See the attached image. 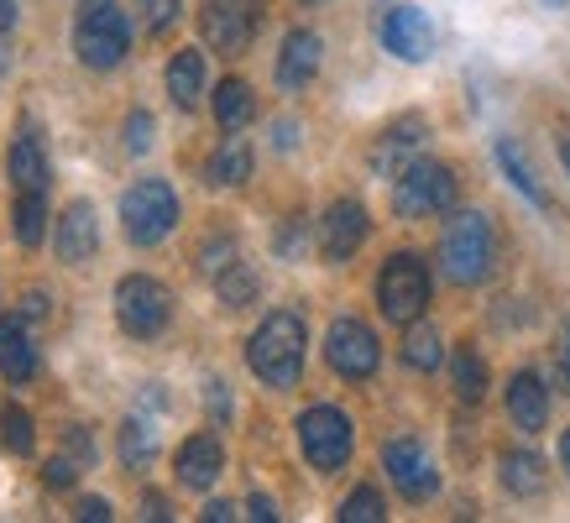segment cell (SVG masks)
<instances>
[{
    "mask_svg": "<svg viewBox=\"0 0 570 523\" xmlns=\"http://www.w3.org/2000/svg\"><path fill=\"white\" fill-rule=\"evenodd\" d=\"M304 346H309V330L294 309H273L257 325V335L246 341V366L257 372L267 387H294L298 372H304Z\"/></svg>",
    "mask_w": 570,
    "mask_h": 523,
    "instance_id": "cell-1",
    "label": "cell"
},
{
    "mask_svg": "<svg viewBox=\"0 0 570 523\" xmlns=\"http://www.w3.org/2000/svg\"><path fill=\"white\" fill-rule=\"evenodd\" d=\"M131 48V21L116 0H79L73 17V52L85 69H116Z\"/></svg>",
    "mask_w": 570,
    "mask_h": 523,
    "instance_id": "cell-2",
    "label": "cell"
},
{
    "mask_svg": "<svg viewBox=\"0 0 570 523\" xmlns=\"http://www.w3.org/2000/svg\"><path fill=\"white\" fill-rule=\"evenodd\" d=\"M492 251H498V241H492V226H487L482 209H455V215H450V226H445V236H440L445 278L461 283V288L482 283L487 273H492Z\"/></svg>",
    "mask_w": 570,
    "mask_h": 523,
    "instance_id": "cell-3",
    "label": "cell"
},
{
    "mask_svg": "<svg viewBox=\"0 0 570 523\" xmlns=\"http://www.w3.org/2000/svg\"><path fill=\"white\" fill-rule=\"evenodd\" d=\"M178 226V194L163 178H141L121 194V230L131 246H157Z\"/></svg>",
    "mask_w": 570,
    "mask_h": 523,
    "instance_id": "cell-4",
    "label": "cell"
},
{
    "mask_svg": "<svg viewBox=\"0 0 570 523\" xmlns=\"http://www.w3.org/2000/svg\"><path fill=\"white\" fill-rule=\"evenodd\" d=\"M455 205V174L434 157H414L393 184V209L403 220H430V215H445Z\"/></svg>",
    "mask_w": 570,
    "mask_h": 523,
    "instance_id": "cell-5",
    "label": "cell"
},
{
    "mask_svg": "<svg viewBox=\"0 0 570 523\" xmlns=\"http://www.w3.org/2000/svg\"><path fill=\"white\" fill-rule=\"evenodd\" d=\"M116 319H121V330L131 341H157L168 330V319H174V298L157 278L131 273V278L116 283Z\"/></svg>",
    "mask_w": 570,
    "mask_h": 523,
    "instance_id": "cell-6",
    "label": "cell"
},
{
    "mask_svg": "<svg viewBox=\"0 0 570 523\" xmlns=\"http://www.w3.org/2000/svg\"><path fill=\"white\" fill-rule=\"evenodd\" d=\"M377 304L393 325H414L424 314V304H430V267H424V257H414V251L387 257V267L377 278Z\"/></svg>",
    "mask_w": 570,
    "mask_h": 523,
    "instance_id": "cell-7",
    "label": "cell"
},
{
    "mask_svg": "<svg viewBox=\"0 0 570 523\" xmlns=\"http://www.w3.org/2000/svg\"><path fill=\"white\" fill-rule=\"evenodd\" d=\"M298 445H304V461L314 471H341L351 461V445H356V430L341 408L330 403H314L298 414Z\"/></svg>",
    "mask_w": 570,
    "mask_h": 523,
    "instance_id": "cell-8",
    "label": "cell"
},
{
    "mask_svg": "<svg viewBox=\"0 0 570 523\" xmlns=\"http://www.w3.org/2000/svg\"><path fill=\"white\" fill-rule=\"evenodd\" d=\"M325 356H330V366H335L346 383H366V377L377 372V362H382V346H377V335L366 330L362 319L341 314V319L330 325V335H325Z\"/></svg>",
    "mask_w": 570,
    "mask_h": 523,
    "instance_id": "cell-9",
    "label": "cell"
},
{
    "mask_svg": "<svg viewBox=\"0 0 570 523\" xmlns=\"http://www.w3.org/2000/svg\"><path fill=\"white\" fill-rule=\"evenodd\" d=\"M257 0H205L199 11V27H205L209 48L236 58V52L252 48V32H257Z\"/></svg>",
    "mask_w": 570,
    "mask_h": 523,
    "instance_id": "cell-10",
    "label": "cell"
},
{
    "mask_svg": "<svg viewBox=\"0 0 570 523\" xmlns=\"http://www.w3.org/2000/svg\"><path fill=\"white\" fill-rule=\"evenodd\" d=\"M382 466L393 476V487L409 497V503H430L434 492H440V471H434L430 451L419 445V440H387V451H382Z\"/></svg>",
    "mask_w": 570,
    "mask_h": 523,
    "instance_id": "cell-11",
    "label": "cell"
},
{
    "mask_svg": "<svg viewBox=\"0 0 570 523\" xmlns=\"http://www.w3.org/2000/svg\"><path fill=\"white\" fill-rule=\"evenodd\" d=\"M382 48L397 52L403 63H424V58L434 52L430 17H424L419 6H393V11L382 17Z\"/></svg>",
    "mask_w": 570,
    "mask_h": 523,
    "instance_id": "cell-12",
    "label": "cell"
},
{
    "mask_svg": "<svg viewBox=\"0 0 570 523\" xmlns=\"http://www.w3.org/2000/svg\"><path fill=\"white\" fill-rule=\"evenodd\" d=\"M366 241V209L356 199H335L320 220V251L325 262H351Z\"/></svg>",
    "mask_w": 570,
    "mask_h": 523,
    "instance_id": "cell-13",
    "label": "cell"
},
{
    "mask_svg": "<svg viewBox=\"0 0 570 523\" xmlns=\"http://www.w3.org/2000/svg\"><path fill=\"white\" fill-rule=\"evenodd\" d=\"M320 52L325 42L309 32V27H298V32L283 37V52H277V85L283 89H304L320 73Z\"/></svg>",
    "mask_w": 570,
    "mask_h": 523,
    "instance_id": "cell-14",
    "label": "cell"
},
{
    "mask_svg": "<svg viewBox=\"0 0 570 523\" xmlns=\"http://www.w3.org/2000/svg\"><path fill=\"white\" fill-rule=\"evenodd\" d=\"M95 246H100V220H95V205L73 199V205L63 209V220H58V257L79 267V262L95 257Z\"/></svg>",
    "mask_w": 570,
    "mask_h": 523,
    "instance_id": "cell-15",
    "label": "cell"
},
{
    "mask_svg": "<svg viewBox=\"0 0 570 523\" xmlns=\"http://www.w3.org/2000/svg\"><path fill=\"white\" fill-rule=\"evenodd\" d=\"M220 471H225V445H220V440H215V435L184 440V451H178V482H184V487L209 492Z\"/></svg>",
    "mask_w": 570,
    "mask_h": 523,
    "instance_id": "cell-16",
    "label": "cell"
},
{
    "mask_svg": "<svg viewBox=\"0 0 570 523\" xmlns=\"http://www.w3.org/2000/svg\"><path fill=\"white\" fill-rule=\"evenodd\" d=\"M508 418L519 424L523 435H539V430L550 424V387L539 383L534 372H519V377L508 383Z\"/></svg>",
    "mask_w": 570,
    "mask_h": 523,
    "instance_id": "cell-17",
    "label": "cell"
},
{
    "mask_svg": "<svg viewBox=\"0 0 570 523\" xmlns=\"http://www.w3.org/2000/svg\"><path fill=\"white\" fill-rule=\"evenodd\" d=\"M0 372L11 383H32L37 377V346H32V335H27V325H21V314L0 319Z\"/></svg>",
    "mask_w": 570,
    "mask_h": 523,
    "instance_id": "cell-18",
    "label": "cell"
},
{
    "mask_svg": "<svg viewBox=\"0 0 570 523\" xmlns=\"http://www.w3.org/2000/svg\"><path fill=\"white\" fill-rule=\"evenodd\" d=\"M424 141V121L419 116H403V121H393L387 131H382V141L372 147V168H382V174H403L409 162H414V147Z\"/></svg>",
    "mask_w": 570,
    "mask_h": 523,
    "instance_id": "cell-19",
    "label": "cell"
},
{
    "mask_svg": "<svg viewBox=\"0 0 570 523\" xmlns=\"http://www.w3.org/2000/svg\"><path fill=\"white\" fill-rule=\"evenodd\" d=\"M168 95H174L178 110H194L199 95H205V52H174V63H168Z\"/></svg>",
    "mask_w": 570,
    "mask_h": 523,
    "instance_id": "cell-20",
    "label": "cell"
},
{
    "mask_svg": "<svg viewBox=\"0 0 570 523\" xmlns=\"http://www.w3.org/2000/svg\"><path fill=\"white\" fill-rule=\"evenodd\" d=\"M252 178V147H246V137H230L215 147V157H209V184H220V189H236V184H246Z\"/></svg>",
    "mask_w": 570,
    "mask_h": 523,
    "instance_id": "cell-21",
    "label": "cell"
},
{
    "mask_svg": "<svg viewBox=\"0 0 570 523\" xmlns=\"http://www.w3.org/2000/svg\"><path fill=\"white\" fill-rule=\"evenodd\" d=\"M11 178H17V194H48V157L32 141V131L11 141Z\"/></svg>",
    "mask_w": 570,
    "mask_h": 523,
    "instance_id": "cell-22",
    "label": "cell"
},
{
    "mask_svg": "<svg viewBox=\"0 0 570 523\" xmlns=\"http://www.w3.org/2000/svg\"><path fill=\"white\" fill-rule=\"evenodd\" d=\"M498 471H502V487L513 492V497H539V492H544V461H539V455L508 451L498 461Z\"/></svg>",
    "mask_w": 570,
    "mask_h": 523,
    "instance_id": "cell-23",
    "label": "cell"
},
{
    "mask_svg": "<svg viewBox=\"0 0 570 523\" xmlns=\"http://www.w3.org/2000/svg\"><path fill=\"white\" fill-rule=\"evenodd\" d=\"M252 116H257V100H252V89L242 79L215 85V121H220V131H242Z\"/></svg>",
    "mask_w": 570,
    "mask_h": 523,
    "instance_id": "cell-24",
    "label": "cell"
},
{
    "mask_svg": "<svg viewBox=\"0 0 570 523\" xmlns=\"http://www.w3.org/2000/svg\"><path fill=\"white\" fill-rule=\"evenodd\" d=\"M450 383H455V398L461 403H482L487 398V362L471 346H461L450 356Z\"/></svg>",
    "mask_w": 570,
    "mask_h": 523,
    "instance_id": "cell-25",
    "label": "cell"
},
{
    "mask_svg": "<svg viewBox=\"0 0 570 523\" xmlns=\"http://www.w3.org/2000/svg\"><path fill=\"white\" fill-rule=\"evenodd\" d=\"M498 162H502V174L513 178V189L529 199V205H544V189H539V178H534V168H529V157L519 152V141L513 137H502L498 141Z\"/></svg>",
    "mask_w": 570,
    "mask_h": 523,
    "instance_id": "cell-26",
    "label": "cell"
},
{
    "mask_svg": "<svg viewBox=\"0 0 570 523\" xmlns=\"http://www.w3.org/2000/svg\"><path fill=\"white\" fill-rule=\"evenodd\" d=\"M403 362L414 366V372H434V366L445 362V341L430 330V325H409V341H403Z\"/></svg>",
    "mask_w": 570,
    "mask_h": 523,
    "instance_id": "cell-27",
    "label": "cell"
},
{
    "mask_svg": "<svg viewBox=\"0 0 570 523\" xmlns=\"http://www.w3.org/2000/svg\"><path fill=\"white\" fill-rule=\"evenodd\" d=\"M153 455H157L153 424H147V418H126V424H121V461L131 471H147V466H153Z\"/></svg>",
    "mask_w": 570,
    "mask_h": 523,
    "instance_id": "cell-28",
    "label": "cell"
},
{
    "mask_svg": "<svg viewBox=\"0 0 570 523\" xmlns=\"http://www.w3.org/2000/svg\"><path fill=\"white\" fill-rule=\"evenodd\" d=\"M215 288H220V298L230 309H242V304L257 298V273H252L246 262H225L220 273H215Z\"/></svg>",
    "mask_w": 570,
    "mask_h": 523,
    "instance_id": "cell-29",
    "label": "cell"
},
{
    "mask_svg": "<svg viewBox=\"0 0 570 523\" xmlns=\"http://www.w3.org/2000/svg\"><path fill=\"white\" fill-rule=\"evenodd\" d=\"M42 230H48V194H17V241L42 246Z\"/></svg>",
    "mask_w": 570,
    "mask_h": 523,
    "instance_id": "cell-30",
    "label": "cell"
},
{
    "mask_svg": "<svg viewBox=\"0 0 570 523\" xmlns=\"http://www.w3.org/2000/svg\"><path fill=\"white\" fill-rule=\"evenodd\" d=\"M0 440H6V451L11 455H32V418H27V408H17V403H11V408H6V414H0Z\"/></svg>",
    "mask_w": 570,
    "mask_h": 523,
    "instance_id": "cell-31",
    "label": "cell"
},
{
    "mask_svg": "<svg viewBox=\"0 0 570 523\" xmlns=\"http://www.w3.org/2000/svg\"><path fill=\"white\" fill-rule=\"evenodd\" d=\"M387 519V507H382V492L377 487H356L341 503V523H382Z\"/></svg>",
    "mask_w": 570,
    "mask_h": 523,
    "instance_id": "cell-32",
    "label": "cell"
},
{
    "mask_svg": "<svg viewBox=\"0 0 570 523\" xmlns=\"http://www.w3.org/2000/svg\"><path fill=\"white\" fill-rule=\"evenodd\" d=\"M126 147H131V152H147V147H153V116H147V110H131V116H126Z\"/></svg>",
    "mask_w": 570,
    "mask_h": 523,
    "instance_id": "cell-33",
    "label": "cell"
},
{
    "mask_svg": "<svg viewBox=\"0 0 570 523\" xmlns=\"http://www.w3.org/2000/svg\"><path fill=\"white\" fill-rule=\"evenodd\" d=\"M141 11H147V27H153V32H168L178 21V0H141Z\"/></svg>",
    "mask_w": 570,
    "mask_h": 523,
    "instance_id": "cell-34",
    "label": "cell"
},
{
    "mask_svg": "<svg viewBox=\"0 0 570 523\" xmlns=\"http://www.w3.org/2000/svg\"><path fill=\"white\" fill-rule=\"evenodd\" d=\"M73 466H79L73 455H58V461H48L42 482H48V487H69V482H73Z\"/></svg>",
    "mask_w": 570,
    "mask_h": 523,
    "instance_id": "cell-35",
    "label": "cell"
},
{
    "mask_svg": "<svg viewBox=\"0 0 570 523\" xmlns=\"http://www.w3.org/2000/svg\"><path fill=\"white\" fill-rule=\"evenodd\" d=\"M73 519H85V523H110L116 513H110V503H105V497H85V503L73 507Z\"/></svg>",
    "mask_w": 570,
    "mask_h": 523,
    "instance_id": "cell-36",
    "label": "cell"
},
{
    "mask_svg": "<svg viewBox=\"0 0 570 523\" xmlns=\"http://www.w3.org/2000/svg\"><path fill=\"white\" fill-rule=\"evenodd\" d=\"M69 455L79 466H95V440H89L85 430H69Z\"/></svg>",
    "mask_w": 570,
    "mask_h": 523,
    "instance_id": "cell-37",
    "label": "cell"
},
{
    "mask_svg": "<svg viewBox=\"0 0 570 523\" xmlns=\"http://www.w3.org/2000/svg\"><path fill=\"white\" fill-rule=\"evenodd\" d=\"M205 403H209V414L215 418H230V393H225V383H209Z\"/></svg>",
    "mask_w": 570,
    "mask_h": 523,
    "instance_id": "cell-38",
    "label": "cell"
},
{
    "mask_svg": "<svg viewBox=\"0 0 570 523\" xmlns=\"http://www.w3.org/2000/svg\"><path fill=\"white\" fill-rule=\"evenodd\" d=\"M246 519H257V523H273V519H277L273 497H262V492H252V503H246Z\"/></svg>",
    "mask_w": 570,
    "mask_h": 523,
    "instance_id": "cell-39",
    "label": "cell"
},
{
    "mask_svg": "<svg viewBox=\"0 0 570 523\" xmlns=\"http://www.w3.org/2000/svg\"><path fill=\"white\" fill-rule=\"evenodd\" d=\"M21 314H27V319H48V298H42V294H27Z\"/></svg>",
    "mask_w": 570,
    "mask_h": 523,
    "instance_id": "cell-40",
    "label": "cell"
},
{
    "mask_svg": "<svg viewBox=\"0 0 570 523\" xmlns=\"http://www.w3.org/2000/svg\"><path fill=\"white\" fill-rule=\"evenodd\" d=\"M225 519H236V507L230 503H209L205 507V523H225Z\"/></svg>",
    "mask_w": 570,
    "mask_h": 523,
    "instance_id": "cell-41",
    "label": "cell"
},
{
    "mask_svg": "<svg viewBox=\"0 0 570 523\" xmlns=\"http://www.w3.org/2000/svg\"><path fill=\"white\" fill-rule=\"evenodd\" d=\"M17 27V0H0V32H11Z\"/></svg>",
    "mask_w": 570,
    "mask_h": 523,
    "instance_id": "cell-42",
    "label": "cell"
},
{
    "mask_svg": "<svg viewBox=\"0 0 570 523\" xmlns=\"http://www.w3.org/2000/svg\"><path fill=\"white\" fill-rule=\"evenodd\" d=\"M147 519H168V503H163V497H157V492H147Z\"/></svg>",
    "mask_w": 570,
    "mask_h": 523,
    "instance_id": "cell-43",
    "label": "cell"
},
{
    "mask_svg": "<svg viewBox=\"0 0 570 523\" xmlns=\"http://www.w3.org/2000/svg\"><path fill=\"white\" fill-rule=\"evenodd\" d=\"M560 377H566V393H570V330H566V351H560Z\"/></svg>",
    "mask_w": 570,
    "mask_h": 523,
    "instance_id": "cell-44",
    "label": "cell"
},
{
    "mask_svg": "<svg viewBox=\"0 0 570 523\" xmlns=\"http://www.w3.org/2000/svg\"><path fill=\"white\" fill-rule=\"evenodd\" d=\"M560 466L570 471V430H566V435H560Z\"/></svg>",
    "mask_w": 570,
    "mask_h": 523,
    "instance_id": "cell-45",
    "label": "cell"
},
{
    "mask_svg": "<svg viewBox=\"0 0 570 523\" xmlns=\"http://www.w3.org/2000/svg\"><path fill=\"white\" fill-rule=\"evenodd\" d=\"M11 69V48H6V37H0V73Z\"/></svg>",
    "mask_w": 570,
    "mask_h": 523,
    "instance_id": "cell-46",
    "label": "cell"
},
{
    "mask_svg": "<svg viewBox=\"0 0 570 523\" xmlns=\"http://www.w3.org/2000/svg\"><path fill=\"white\" fill-rule=\"evenodd\" d=\"M560 162H566V168H570V141H566V147H560Z\"/></svg>",
    "mask_w": 570,
    "mask_h": 523,
    "instance_id": "cell-47",
    "label": "cell"
},
{
    "mask_svg": "<svg viewBox=\"0 0 570 523\" xmlns=\"http://www.w3.org/2000/svg\"><path fill=\"white\" fill-rule=\"evenodd\" d=\"M544 6H566V0H544Z\"/></svg>",
    "mask_w": 570,
    "mask_h": 523,
    "instance_id": "cell-48",
    "label": "cell"
},
{
    "mask_svg": "<svg viewBox=\"0 0 570 523\" xmlns=\"http://www.w3.org/2000/svg\"><path fill=\"white\" fill-rule=\"evenodd\" d=\"M304 6H320V0H304Z\"/></svg>",
    "mask_w": 570,
    "mask_h": 523,
    "instance_id": "cell-49",
    "label": "cell"
}]
</instances>
